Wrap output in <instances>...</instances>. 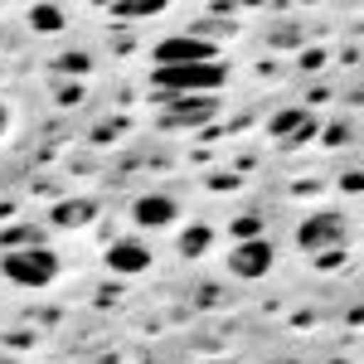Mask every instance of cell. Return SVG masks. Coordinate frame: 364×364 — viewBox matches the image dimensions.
I'll return each mask as SVG.
<instances>
[{"label":"cell","mask_w":364,"mask_h":364,"mask_svg":"<svg viewBox=\"0 0 364 364\" xmlns=\"http://www.w3.org/2000/svg\"><path fill=\"white\" fill-rule=\"evenodd\" d=\"M0 272L15 282V287H49L58 277V257L49 248H10L0 257Z\"/></svg>","instance_id":"6da1fadb"},{"label":"cell","mask_w":364,"mask_h":364,"mask_svg":"<svg viewBox=\"0 0 364 364\" xmlns=\"http://www.w3.org/2000/svg\"><path fill=\"white\" fill-rule=\"evenodd\" d=\"M224 63L214 58V63H185V68H156V87H166V92H214V87H224Z\"/></svg>","instance_id":"7a4b0ae2"},{"label":"cell","mask_w":364,"mask_h":364,"mask_svg":"<svg viewBox=\"0 0 364 364\" xmlns=\"http://www.w3.org/2000/svg\"><path fill=\"white\" fill-rule=\"evenodd\" d=\"M156 63L161 68H185V63H214V44L199 34H170L156 44Z\"/></svg>","instance_id":"3957f363"},{"label":"cell","mask_w":364,"mask_h":364,"mask_svg":"<svg viewBox=\"0 0 364 364\" xmlns=\"http://www.w3.org/2000/svg\"><path fill=\"white\" fill-rule=\"evenodd\" d=\"M296 243L306 252H336L345 243V224H340L336 214H316V219H306V224L296 228Z\"/></svg>","instance_id":"277c9868"},{"label":"cell","mask_w":364,"mask_h":364,"mask_svg":"<svg viewBox=\"0 0 364 364\" xmlns=\"http://www.w3.org/2000/svg\"><path fill=\"white\" fill-rule=\"evenodd\" d=\"M228 267H233V277H243V282L267 277V267H272V243H262V238L238 243V248H233V257H228Z\"/></svg>","instance_id":"5b68a950"},{"label":"cell","mask_w":364,"mask_h":364,"mask_svg":"<svg viewBox=\"0 0 364 364\" xmlns=\"http://www.w3.org/2000/svg\"><path fill=\"white\" fill-rule=\"evenodd\" d=\"M107 267H112L117 277H136V272H146V267H151V252H146V243L122 238V243H112V248H107Z\"/></svg>","instance_id":"8992f818"},{"label":"cell","mask_w":364,"mask_h":364,"mask_svg":"<svg viewBox=\"0 0 364 364\" xmlns=\"http://www.w3.org/2000/svg\"><path fill=\"white\" fill-rule=\"evenodd\" d=\"M175 214H180V209H175V199H170V195H141L136 209H132V219H136L141 228H170V224H175Z\"/></svg>","instance_id":"52a82bcc"},{"label":"cell","mask_w":364,"mask_h":364,"mask_svg":"<svg viewBox=\"0 0 364 364\" xmlns=\"http://www.w3.org/2000/svg\"><path fill=\"white\" fill-rule=\"evenodd\" d=\"M87 219H92V204H87V199H68V204L54 209V224H63V228H78V224H87Z\"/></svg>","instance_id":"ba28073f"},{"label":"cell","mask_w":364,"mask_h":364,"mask_svg":"<svg viewBox=\"0 0 364 364\" xmlns=\"http://www.w3.org/2000/svg\"><path fill=\"white\" fill-rule=\"evenodd\" d=\"M29 25L39 29V34H58V29H63V10H58V5H34V10H29Z\"/></svg>","instance_id":"9c48e42d"},{"label":"cell","mask_w":364,"mask_h":364,"mask_svg":"<svg viewBox=\"0 0 364 364\" xmlns=\"http://www.w3.org/2000/svg\"><path fill=\"white\" fill-rule=\"evenodd\" d=\"M291 132H311V117H306V112H296V107H291V112H277V117H272V136H291Z\"/></svg>","instance_id":"30bf717a"},{"label":"cell","mask_w":364,"mask_h":364,"mask_svg":"<svg viewBox=\"0 0 364 364\" xmlns=\"http://www.w3.org/2000/svg\"><path fill=\"white\" fill-rule=\"evenodd\" d=\"M180 248H185V257H199V252L209 248V228H190V233H185V243H180Z\"/></svg>","instance_id":"8fae6325"},{"label":"cell","mask_w":364,"mask_h":364,"mask_svg":"<svg viewBox=\"0 0 364 364\" xmlns=\"http://www.w3.org/2000/svg\"><path fill=\"white\" fill-rule=\"evenodd\" d=\"M257 228H262V224H257V219L248 214V219H238V224H233V233H238L243 243H252V238H257Z\"/></svg>","instance_id":"7c38bea8"},{"label":"cell","mask_w":364,"mask_h":364,"mask_svg":"<svg viewBox=\"0 0 364 364\" xmlns=\"http://www.w3.org/2000/svg\"><path fill=\"white\" fill-rule=\"evenodd\" d=\"M83 68H87L83 54H68V58H63V73H83Z\"/></svg>","instance_id":"4fadbf2b"},{"label":"cell","mask_w":364,"mask_h":364,"mask_svg":"<svg viewBox=\"0 0 364 364\" xmlns=\"http://www.w3.org/2000/svg\"><path fill=\"white\" fill-rule=\"evenodd\" d=\"M117 15H156V5H117Z\"/></svg>","instance_id":"5bb4252c"},{"label":"cell","mask_w":364,"mask_h":364,"mask_svg":"<svg viewBox=\"0 0 364 364\" xmlns=\"http://www.w3.org/2000/svg\"><path fill=\"white\" fill-rule=\"evenodd\" d=\"M5 127H10V112H5V102H0V132H5Z\"/></svg>","instance_id":"9a60e30c"},{"label":"cell","mask_w":364,"mask_h":364,"mask_svg":"<svg viewBox=\"0 0 364 364\" xmlns=\"http://www.w3.org/2000/svg\"><path fill=\"white\" fill-rule=\"evenodd\" d=\"M0 364H15V360H0Z\"/></svg>","instance_id":"2e32d148"}]
</instances>
